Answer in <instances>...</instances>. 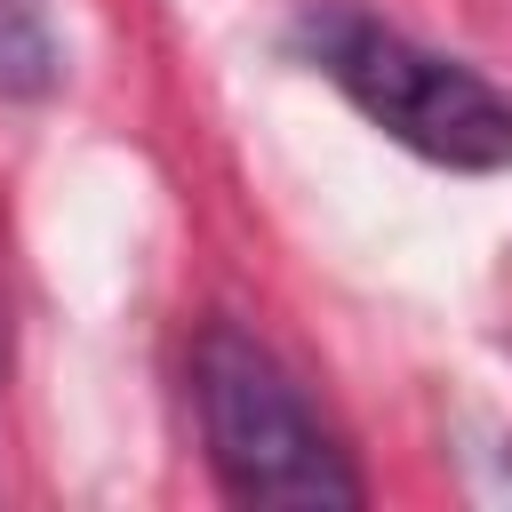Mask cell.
Segmentation results:
<instances>
[{"instance_id":"obj_1","label":"cell","mask_w":512,"mask_h":512,"mask_svg":"<svg viewBox=\"0 0 512 512\" xmlns=\"http://www.w3.org/2000/svg\"><path fill=\"white\" fill-rule=\"evenodd\" d=\"M288 48L400 152L456 168V176L512 168V96L496 80H480L472 64L424 48L416 32H400L352 0H312V8H296Z\"/></svg>"},{"instance_id":"obj_2","label":"cell","mask_w":512,"mask_h":512,"mask_svg":"<svg viewBox=\"0 0 512 512\" xmlns=\"http://www.w3.org/2000/svg\"><path fill=\"white\" fill-rule=\"evenodd\" d=\"M192 408L208 440V472L232 504H360L368 480L288 376V360L232 328L208 320L192 344Z\"/></svg>"},{"instance_id":"obj_3","label":"cell","mask_w":512,"mask_h":512,"mask_svg":"<svg viewBox=\"0 0 512 512\" xmlns=\"http://www.w3.org/2000/svg\"><path fill=\"white\" fill-rule=\"evenodd\" d=\"M64 80V48L40 0H0V104H32Z\"/></svg>"}]
</instances>
